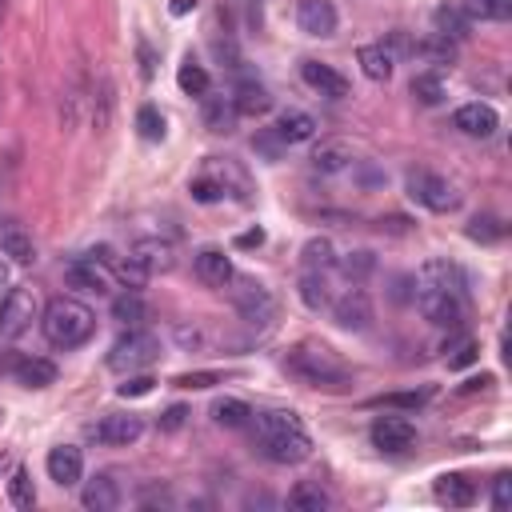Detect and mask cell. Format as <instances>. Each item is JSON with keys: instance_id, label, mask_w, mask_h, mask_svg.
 I'll list each match as a JSON object with an SVG mask.
<instances>
[{"instance_id": "1", "label": "cell", "mask_w": 512, "mask_h": 512, "mask_svg": "<svg viewBox=\"0 0 512 512\" xmlns=\"http://www.w3.org/2000/svg\"><path fill=\"white\" fill-rule=\"evenodd\" d=\"M252 428H256V444L268 460L276 464H300L312 456V436L304 428V420L296 412H284V408H268V412H252L248 416Z\"/></svg>"}, {"instance_id": "2", "label": "cell", "mask_w": 512, "mask_h": 512, "mask_svg": "<svg viewBox=\"0 0 512 512\" xmlns=\"http://www.w3.org/2000/svg\"><path fill=\"white\" fill-rule=\"evenodd\" d=\"M284 368H288L300 384H308V388H328V392H340V388L352 380V368L340 360V352L328 348V344H320V340H300V344H292L288 356H284Z\"/></svg>"}, {"instance_id": "3", "label": "cell", "mask_w": 512, "mask_h": 512, "mask_svg": "<svg viewBox=\"0 0 512 512\" xmlns=\"http://www.w3.org/2000/svg\"><path fill=\"white\" fill-rule=\"evenodd\" d=\"M40 332L52 348L72 352L96 332V312L88 304H80L76 296H52L40 312Z\"/></svg>"}, {"instance_id": "4", "label": "cell", "mask_w": 512, "mask_h": 512, "mask_svg": "<svg viewBox=\"0 0 512 512\" xmlns=\"http://www.w3.org/2000/svg\"><path fill=\"white\" fill-rule=\"evenodd\" d=\"M404 188H408V196H412L420 208H428V212H456V208H460L456 184H452L448 176H440V172L412 168V172L404 176Z\"/></svg>"}, {"instance_id": "5", "label": "cell", "mask_w": 512, "mask_h": 512, "mask_svg": "<svg viewBox=\"0 0 512 512\" xmlns=\"http://www.w3.org/2000/svg\"><path fill=\"white\" fill-rule=\"evenodd\" d=\"M228 296H232V308L240 312V320H248L256 328H268L272 324L276 300H272V292L256 276H232L228 280Z\"/></svg>"}, {"instance_id": "6", "label": "cell", "mask_w": 512, "mask_h": 512, "mask_svg": "<svg viewBox=\"0 0 512 512\" xmlns=\"http://www.w3.org/2000/svg\"><path fill=\"white\" fill-rule=\"evenodd\" d=\"M156 356H160V340H156L152 332H144V328H128V332L108 348V368L120 372V376H128V372L148 368Z\"/></svg>"}, {"instance_id": "7", "label": "cell", "mask_w": 512, "mask_h": 512, "mask_svg": "<svg viewBox=\"0 0 512 512\" xmlns=\"http://www.w3.org/2000/svg\"><path fill=\"white\" fill-rule=\"evenodd\" d=\"M64 280L72 288H84V292H96V296H108L116 288V260H104L96 252L88 256H76L68 268H64Z\"/></svg>"}, {"instance_id": "8", "label": "cell", "mask_w": 512, "mask_h": 512, "mask_svg": "<svg viewBox=\"0 0 512 512\" xmlns=\"http://www.w3.org/2000/svg\"><path fill=\"white\" fill-rule=\"evenodd\" d=\"M32 320H40V304H36V292L32 288H8L0 296V336L4 340H16L32 328Z\"/></svg>"}, {"instance_id": "9", "label": "cell", "mask_w": 512, "mask_h": 512, "mask_svg": "<svg viewBox=\"0 0 512 512\" xmlns=\"http://www.w3.org/2000/svg\"><path fill=\"white\" fill-rule=\"evenodd\" d=\"M412 296H416V308H420V316L428 324H436V328H460L464 324V296L440 292V288H424V284H416Z\"/></svg>"}, {"instance_id": "10", "label": "cell", "mask_w": 512, "mask_h": 512, "mask_svg": "<svg viewBox=\"0 0 512 512\" xmlns=\"http://www.w3.org/2000/svg\"><path fill=\"white\" fill-rule=\"evenodd\" d=\"M88 436L96 444H104V448H128V444H136L144 436V420L132 416V412H108L96 424H88Z\"/></svg>"}, {"instance_id": "11", "label": "cell", "mask_w": 512, "mask_h": 512, "mask_svg": "<svg viewBox=\"0 0 512 512\" xmlns=\"http://www.w3.org/2000/svg\"><path fill=\"white\" fill-rule=\"evenodd\" d=\"M332 320L344 328V332H364L372 324V296L360 288V284H348L340 296H332Z\"/></svg>"}, {"instance_id": "12", "label": "cell", "mask_w": 512, "mask_h": 512, "mask_svg": "<svg viewBox=\"0 0 512 512\" xmlns=\"http://www.w3.org/2000/svg\"><path fill=\"white\" fill-rule=\"evenodd\" d=\"M124 260L132 268H140L144 276H160V272H172L176 268V248L168 240H160V236H140V240H132V248H128Z\"/></svg>"}, {"instance_id": "13", "label": "cell", "mask_w": 512, "mask_h": 512, "mask_svg": "<svg viewBox=\"0 0 512 512\" xmlns=\"http://www.w3.org/2000/svg\"><path fill=\"white\" fill-rule=\"evenodd\" d=\"M368 436H372V444L380 452H408L416 444V424L404 420V416H376Z\"/></svg>"}, {"instance_id": "14", "label": "cell", "mask_w": 512, "mask_h": 512, "mask_svg": "<svg viewBox=\"0 0 512 512\" xmlns=\"http://www.w3.org/2000/svg\"><path fill=\"white\" fill-rule=\"evenodd\" d=\"M416 284H424V288H440V292H456V296H464V288H468L464 268H460L456 260H448V256H432V260H424L420 272H416Z\"/></svg>"}, {"instance_id": "15", "label": "cell", "mask_w": 512, "mask_h": 512, "mask_svg": "<svg viewBox=\"0 0 512 512\" xmlns=\"http://www.w3.org/2000/svg\"><path fill=\"white\" fill-rule=\"evenodd\" d=\"M44 468H48V480H52V484L72 488V484L84 480V452H80L76 444H56V448H48Z\"/></svg>"}, {"instance_id": "16", "label": "cell", "mask_w": 512, "mask_h": 512, "mask_svg": "<svg viewBox=\"0 0 512 512\" xmlns=\"http://www.w3.org/2000/svg\"><path fill=\"white\" fill-rule=\"evenodd\" d=\"M192 272H196V280H200L204 288H228V280L236 276L232 256H228L224 248H200V252L192 256Z\"/></svg>"}, {"instance_id": "17", "label": "cell", "mask_w": 512, "mask_h": 512, "mask_svg": "<svg viewBox=\"0 0 512 512\" xmlns=\"http://www.w3.org/2000/svg\"><path fill=\"white\" fill-rule=\"evenodd\" d=\"M296 24H300V32L304 36H336V24H340V16H336V8H332V0H300L296 4Z\"/></svg>"}, {"instance_id": "18", "label": "cell", "mask_w": 512, "mask_h": 512, "mask_svg": "<svg viewBox=\"0 0 512 512\" xmlns=\"http://www.w3.org/2000/svg\"><path fill=\"white\" fill-rule=\"evenodd\" d=\"M300 80H304L312 92L328 96V100L348 96V80H344V76H340L332 64H324V60H304V64H300Z\"/></svg>"}, {"instance_id": "19", "label": "cell", "mask_w": 512, "mask_h": 512, "mask_svg": "<svg viewBox=\"0 0 512 512\" xmlns=\"http://www.w3.org/2000/svg\"><path fill=\"white\" fill-rule=\"evenodd\" d=\"M452 124H456L464 136H476V140H484V136H492V132L500 128V116H496V108H492V104H480V100H472V104H460V108H456Z\"/></svg>"}, {"instance_id": "20", "label": "cell", "mask_w": 512, "mask_h": 512, "mask_svg": "<svg viewBox=\"0 0 512 512\" xmlns=\"http://www.w3.org/2000/svg\"><path fill=\"white\" fill-rule=\"evenodd\" d=\"M200 116H204V128L208 132H216V136H228L232 128H236V104H232V96H220V92H204L200 96Z\"/></svg>"}, {"instance_id": "21", "label": "cell", "mask_w": 512, "mask_h": 512, "mask_svg": "<svg viewBox=\"0 0 512 512\" xmlns=\"http://www.w3.org/2000/svg\"><path fill=\"white\" fill-rule=\"evenodd\" d=\"M296 292H300V304L308 312H324L332 304V272H316V268H300V280H296Z\"/></svg>"}, {"instance_id": "22", "label": "cell", "mask_w": 512, "mask_h": 512, "mask_svg": "<svg viewBox=\"0 0 512 512\" xmlns=\"http://www.w3.org/2000/svg\"><path fill=\"white\" fill-rule=\"evenodd\" d=\"M80 504H84L88 512H112V508H120V488H116V480H112L108 472H96L92 480H84Z\"/></svg>"}, {"instance_id": "23", "label": "cell", "mask_w": 512, "mask_h": 512, "mask_svg": "<svg viewBox=\"0 0 512 512\" xmlns=\"http://www.w3.org/2000/svg\"><path fill=\"white\" fill-rule=\"evenodd\" d=\"M352 144L348 140H320L316 144V152H312V172H320V176H336V172H344V168H352Z\"/></svg>"}, {"instance_id": "24", "label": "cell", "mask_w": 512, "mask_h": 512, "mask_svg": "<svg viewBox=\"0 0 512 512\" xmlns=\"http://www.w3.org/2000/svg\"><path fill=\"white\" fill-rule=\"evenodd\" d=\"M272 132L280 136V144H304L316 136V120L304 112V108H284L272 124Z\"/></svg>"}, {"instance_id": "25", "label": "cell", "mask_w": 512, "mask_h": 512, "mask_svg": "<svg viewBox=\"0 0 512 512\" xmlns=\"http://www.w3.org/2000/svg\"><path fill=\"white\" fill-rule=\"evenodd\" d=\"M356 60H360V72H364L368 80H376V84H388V80H392L396 56L384 48V40H380V44H360Z\"/></svg>"}, {"instance_id": "26", "label": "cell", "mask_w": 512, "mask_h": 512, "mask_svg": "<svg viewBox=\"0 0 512 512\" xmlns=\"http://www.w3.org/2000/svg\"><path fill=\"white\" fill-rule=\"evenodd\" d=\"M12 376H16L24 388H48V384H56V364L44 360V356H20V360L12 364Z\"/></svg>"}, {"instance_id": "27", "label": "cell", "mask_w": 512, "mask_h": 512, "mask_svg": "<svg viewBox=\"0 0 512 512\" xmlns=\"http://www.w3.org/2000/svg\"><path fill=\"white\" fill-rule=\"evenodd\" d=\"M436 500L440 504H448V508H468L472 500H476V488H472V480H464L460 472H444V476H436Z\"/></svg>"}, {"instance_id": "28", "label": "cell", "mask_w": 512, "mask_h": 512, "mask_svg": "<svg viewBox=\"0 0 512 512\" xmlns=\"http://www.w3.org/2000/svg\"><path fill=\"white\" fill-rule=\"evenodd\" d=\"M0 252L12 256L16 264H32L36 260V244H32V236L16 220H4L0 224Z\"/></svg>"}, {"instance_id": "29", "label": "cell", "mask_w": 512, "mask_h": 512, "mask_svg": "<svg viewBox=\"0 0 512 512\" xmlns=\"http://www.w3.org/2000/svg\"><path fill=\"white\" fill-rule=\"evenodd\" d=\"M232 104H236L240 116H264V112L272 108V96H268L264 84H256V80H240L236 92H232Z\"/></svg>"}, {"instance_id": "30", "label": "cell", "mask_w": 512, "mask_h": 512, "mask_svg": "<svg viewBox=\"0 0 512 512\" xmlns=\"http://www.w3.org/2000/svg\"><path fill=\"white\" fill-rule=\"evenodd\" d=\"M300 268H316V272H336V244L328 236H312L300 248Z\"/></svg>"}, {"instance_id": "31", "label": "cell", "mask_w": 512, "mask_h": 512, "mask_svg": "<svg viewBox=\"0 0 512 512\" xmlns=\"http://www.w3.org/2000/svg\"><path fill=\"white\" fill-rule=\"evenodd\" d=\"M188 192H192V200H200V204H216V200H224L228 196V188H224V180H220V172L212 168V160L192 176V184H188Z\"/></svg>"}, {"instance_id": "32", "label": "cell", "mask_w": 512, "mask_h": 512, "mask_svg": "<svg viewBox=\"0 0 512 512\" xmlns=\"http://www.w3.org/2000/svg\"><path fill=\"white\" fill-rule=\"evenodd\" d=\"M288 504H292L296 512H324V508H332V496H328L320 484L300 480V484L288 492Z\"/></svg>"}, {"instance_id": "33", "label": "cell", "mask_w": 512, "mask_h": 512, "mask_svg": "<svg viewBox=\"0 0 512 512\" xmlns=\"http://www.w3.org/2000/svg\"><path fill=\"white\" fill-rule=\"evenodd\" d=\"M432 24H436V36H444V40H464L472 20H468L460 8H452V4H440V8L432 12Z\"/></svg>"}, {"instance_id": "34", "label": "cell", "mask_w": 512, "mask_h": 512, "mask_svg": "<svg viewBox=\"0 0 512 512\" xmlns=\"http://www.w3.org/2000/svg\"><path fill=\"white\" fill-rule=\"evenodd\" d=\"M176 84H180V92H184V96H204V92L212 88L208 68H204L200 60H192V56H184V64L176 68Z\"/></svg>"}, {"instance_id": "35", "label": "cell", "mask_w": 512, "mask_h": 512, "mask_svg": "<svg viewBox=\"0 0 512 512\" xmlns=\"http://www.w3.org/2000/svg\"><path fill=\"white\" fill-rule=\"evenodd\" d=\"M144 316H148V308H144V300H140L136 292H120V296H112V320H120L124 328H140Z\"/></svg>"}, {"instance_id": "36", "label": "cell", "mask_w": 512, "mask_h": 512, "mask_svg": "<svg viewBox=\"0 0 512 512\" xmlns=\"http://www.w3.org/2000/svg\"><path fill=\"white\" fill-rule=\"evenodd\" d=\"M248 416H252V408H248L244 400H236V396H220V400H212V420L224 424V428H244Z\"/></svg>"}, {"instance_id": "37", "label": "cell", "mask_w": 512, "mask_h": 512, "mask_svg": "<svg viewBox=\"0 0 512 512\" xmlns=\"http://www.w3.org/2000/svg\"><path fill=\"white\" fill-rule=\"evenodd\" d=\"M460 12L468 20H508L512 0H460Z\"/></svg>"}, {"instance_id": "38", "label": "cell", "mask_w": 512, "mask_h": 512, "mask_svg": "<svg viewBox=\"0 0 512 512\" xmlns=\"http://www.w3.org/2000/svg\"><path fill=\"white\" fill-rule=\"evenodd\" d=\"M412 96H416L424 108L440 104V100H444V76H440V72H416V76H412Z\"/></svg>"}, {"instance_id": "39", "label": "cell", "mask_w": 512, "mask_h": 512, "mask_svg": "<svg viewBox=\"0 0 512 512\" xmlns=\"http://www.w3.org/2000/svg\"><path fill=\"white\" fill-rule=\"evenodd\" d=\"M464 236H468V240H476V244H496V240L504 236V224H500V216L480 212V216H472V220H468Z\"/></svg>"}, {"instance_id": "40", "label": "cell", "mask_w": 512, "mask_h": 512, "mask_svg": "<svg viewBox=\"0 0 512 512\" xmlns=\"http://www.w3.org/2000/svg\"><path fill=\"white\" fill-rule=\"evenodd\" d=\"M336 268L348 276V284H360V280L376 268V256H372L368 248H356V252H348V256H336Z\"/></svg>"}, {"instance_id": "41", "label": "cell", "mask_w": 512, "mask_h": 512, "mask_svg": "<svg viewBox=\"0 0 512 512\" xmlns=\"http://www.w3.org/2000/svg\"><path fill=\"white\" fill-rule=\"evenodd\" d=\"M8 500L16 508H32L36 504V488H32L28 468H12V476H8Z\"/></svg>"}, {"instance_id": "42", "label": "cell", "mask_w": 512, "mask_h": 512, "mask_svg": "<svg viewBox=\"0 0 512 512\" xmlns=\"http://www.w3.org/2000/svg\"><path fill=\"white\" fill-rule=\"evenodd\" d=\"M136 132L144 136V140H164V116H160V108L156 104H140V112H136Z\"/></svg>"}, {"instance_id": "43", "label": "cell", "mask_w": 512, "mask_h": 512, "mask_svg": "<svg viewBox=\"0 0 512 512\" xmlns=\"http://www.w3.org/2000/svg\"><path fill=\"white\" fill-rule=\"evenodd\" d=\"M416 56H428V60H436V64H452V56H456V44L432 32L428 40H416Z\"/></svg>"}, {"instance_id": "44", "label": "cell", "mask_w": 512, "mask_h": 512, "mask_svg": "<svg viewBox=\"0 0 512 512\" xmlns=\"http://www.w3.org/2000/svg\"><path fill=\"white\" fill-rule=\"evenodd\" d=\"M424 400H428L424 392H388V396H376L372 404H376V408H412V412H416Z\"/></svg>"}, {"instance_id": "45", "label": "cell", "mask_w": 512, "mask_h": 512, "mask_svg": "<svg viewBox=\"0 0 512 512\" xmlns=\"http://www.w3.org/2000/svg\"><path fill=\"white\" fill-rule=\"evenodd\" d=\"M152 376H136V372H128V380L116 388V396H124V400H132V396H148L152 392Z\"/></svg>"}, {"instance_id": "46", "label": "cell", "mask_w": 512, "mask_h": 512, "mask_svg": "<svg viewBox=\"0 0 512 512\" xmlns=\"http://www.w3.org/2000/svg\"><path fill=\"white\" fill-rule=\"evenodd\" d=\"M172 384L176 388H212V384H220V372H180Z\"/></svg>"}, {"instance_id": "47", "label": "cell", "mask_w": 512, "mask_h": 512, "mask_svg": "<svg viewBox=\"0 0 512 512\" xmlns=\"http://www.w3.org/2000/svg\"><path fill=\"white\" fill-rule=\"evenodd\" d=\"M472 360H476V340H460L448 356V368H468Z\"/></svg>"}, {"instance_id": "48", "label": "cell", "mask_w": 512, "mask_h": 512, "mask_svg": "<svg viewBox=\"0 0 512 512\" xmlns=\"http://www.w3.org/2000/svg\"><path fill=\"white\" fill-rule=\"evenodd\" d=\"M184 416H188V408H184V404H172V408H164L160 428H164V432H176V428L184 424Z\"/></svg>"}, {"instance_id": "49", "label": "cell", "mask_w": 512, "mask_h": 512, "mask_svg": "<svg viewBox=\"0 0 512 512\" xmlns=\"http://www.w3.org/2000/svg\"><path fill=\"white\" fill-rule=\"evenodd\" d=\"M492 508H496V512L508 508V472H500V476L492 480Z\"/></svg>"}, {"instance_id": "50", "label": "cell", "mask_w": 512, "mask_h": 512, "mask_svg": "<svg viewBox=\"0 0 512 512\" xmlns=\"http://www.w3.org/2000/svg\"><path fill=\"white\" fill-rule=\"evenodd\" d=\"M176 340H180L184 348H200V340H204V336H200V328H188V324H180V328H176Z\"/></svg>"}, {"instance_id": "51", "label": "cell", "mask_w": 512, "mask_h": 512, "mask_svg": "<svg viewBox=\"0 0 512 512\" xmlns=\"http://www.w3.org/2000/svg\"><path fill=\"white\" fill-rule=\"evenodd\" d=\"M236 244H240V248H256V244H264V228H252V232L236 236Z\"/></svg>"}, {"instance_id": "52", "label": "cell", "mask_w": 512, "mask_h": 512, "mask_svg": "<svg viewBox=\"0 0 512 512\" xmlns=\"http://www.w3.org/2000/svg\"><path fill=\"white\" fill-rule=\"evenodd\" d=\"M192 8H196V0H172V4H168V12H172V16H188Z\"/></svg>"}, {"instance_id": "53", "label": "cell", "mask_w": 512, "mask_h": 512, "mask_svg": "<svg viewBox=\"0 0 512 512\" xmlns=\"http://www.w3.org/2000/svg\"><path fill=\"white\" fill-rule=\"evenodd\" d=\"M488 384H492V376H480V380L472 376V380H464V388H460V392H476V388H488Z\"/></svg>"}, {"instance_id": "54", "label": "cell", "mask_w": 512, "mask_h": 512, "mask_svg": "<svg viewBox=\"0 0 512 512\" xmlns=\"http://www.w3.org/2000/svg\"><path fill=\"white\" fill-rule=\"evenodd\" d=\"M8 280H12V272H8V264L0 260V288H8Z\"/></svg>"}, {"instance_id": "55", "label": "cell", "mask_w": 512, "mask_h": 512, "mask_svg": "<svg viewBox=\"0 0 512 512\" xmlns=\"http://www.w3.org/2000/svg\"><path fill=\"white\" fill-rule=\"evenodd\" d=\"M4 468H12V460H8L4 452H0V472H4Z\"/></svg>"}, {"instance_id": "56", "label": "cell", "mask_w": 512, "mask_h": 512, "mask_svg": "<svg viewBox=\"0 0 512 512\" xmlns=\"http://www.w3.org/2000/svg\"><path fill=\"white\" fill-rule=\"evenodd\" d=\"M0 420H4V412H0Z\"/></svg>"}]
</instances>
